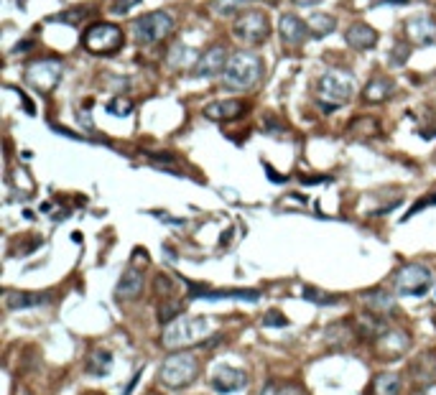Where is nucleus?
Returning <instances> with one entry per match:
<instances>
[{"label": "nucleus", "mask_w": 436, "mask_h": 395, "mask_svg": "<svg viewBox=\"0 0 436 395\" xmlns=\"http://www.w3.org/2000/svg\"><path fill=\"white\" fill-rule=\"evenodd\" d=\"M355 92V79L347 72L332 69L319 77V95L329 99V105H342L347 102Z\"/></svg>", "instance_id": "8"}, {"label": "nucleus", "mask_w": 436, "mask_h": 395, "mask_svg": "<svg viewBox=\"0 0 436 395\" xmlns=\"http://www.w3.org/2000/svg\"><path fill=\"white\" fill-rule=\"evenodd\" d=\"M385 3H408V0H385Z\"/></svg>", "instance_id": "35"}, {"label": "nucleus", "mask_w": 436, "mask_h": 395, "mask_svg": "<svg viewBox=\"0 0 436 395\" xmlns=\"http://www.w3.org/2000/svg\"><path fill=\"white\" fill-rule=\"evenodd\" d=\"M398 388H400L398 375H393V372H380L373 380L370 390H365V395H396Z\"/></svg>", "instance_id": "19"}, {"label": "nucleus", "mask_w": 436, "mask_h": 395, "mask_svg": "<svg viewBox=\"0 0 436 395\" xmlns=\"http://www.w3.org/2000/svg\"><path fill=\"white\" fill-rule=\"evenodd\" d=\"M306 26H309V31L314 33V36H327V33H332L334 28H337V18L327 16V13H311L306 18Z\"/></svg>", "instance_id": "20"}, {"label": "nucleus", "mask_w": 436, "mask_h": 395, "mask_svg": "<svg viewBox=\"0 0 436 395\" xmlns=\"http://www.w3.org/2000/svg\"><path fill=\"white\" fill-rule=\"evenodd\" d=\"M186 51H192V49H186V46H174L169 51V64L174 66V69H181V66L186 64Z\"/></svg>", "instance_id": "25"}, {"label": "nucleus", "mask_w": 436, "mask_h": 395, "mask_svg": "<svg viewBox=\"0 0 436 395\" xmlns=\"http://www.w3.org/2000/svg\"><path fill=\"white\" fill-rule=\"evenodd\" d=\"M18 95H20V102L26 105V112H28V115H33V112H36V107H33V102H31V99H28L23 92H18Z\"/></svg>", "instance_id": "31"}, {"label": "nucleus", "mask_w": 436, "mask_h": 395, "mask_svg": "<svg viewBox=\"0 0 436 395\" xmlns=\"http://www.w3.org/2000/svg\"><path fill=\"white\" fill-rule=\"evenodd\" d=\"M248 110V105L242 99H217V102H209L204 107V115L209 120H238L242 112Z\"/></svg>", "instance_id": "14"}, {"label": "nucleus", "mask_w": 436, "mask_h": 395, "mask_svg": "<svg viewBox=\"0 0 436 395\" xmlns=\"http://www.w3.org/2000/svg\"><path fill=\"white\" fill-rule=\"evenodd\" d=\"M18 3H26V0H18Z\"/></svg>", "instance_id": "36"}, {"label": "nucleus", "mask_w": 436, "mask_h": 395, "mask_svg": "<svg viewBox=\"0 0 436 395\" xmlns=\"http://www.w3.org/2000/svg\"><path fill=\"white\" fill-rule=\"evenodd\" d=\"M263 74V59L253 51H235L222 72V87L230 92H245L258 84Z\"/></svg>", "instance_id": "1"}, {"label": "nucleus", "mask_w": 436, "mask_h": 395, "mask_svg": "<svg viewBox=\"0 0 436 395\" xmlns=\"http://www.w3.org/2000/svg\"><path fill=\"white\" fill-rule=\"evenodd\" d=\"M406 39L416 46H426L436 41V20L429 13H416L406 20Z\"/></svg>", "instance_id": "10"}, {"label": "nucleus", "mask_w": 436, "mask_h": 395, "mask_svg": "<svg viewBox=\"0 0 436 395\" xmlns=\"http://www.w3.org/2000/svg\"><path fill=\"white\" fill-rule=\"evenodd\" d=\"M143 291V273L138 268H128L118 283V298H136Z\"/></svg>", "instance_id": "17"}, {"label": "nucleus", "mask_w": 436, "mask_h": 395, "mask_svg": "<svg viewBox=\"0 0 436 395\" xmlns=\"http://www.w3.org/2000/svg\"><path fill=\"white\" fill-rule=\"evenodd\" d=\"M230 61V51L222 43H215L209 51L199 56V61L194 64V77H215L219 72H225V66Z\"/></svg>", "instance_id": "11"}, {"label": "nucleus", "mask_w": 436, "mask_h": 395, "mask_svg": "<svg viewBox=\"0 0 436 395\" xmlns=\"http://www.w3.org/2000/svg\"><path fill=\"white\" fill-rule=\"evenodd\" d=\"M344 41H347V46L355 49V51H367L377 43V31L367 23H355L344 31Z\"/></svg>", "instance_id": "13"}, {"label": "nucleus", "mask_w": 436, "mask_h": 395, "mask_svg": "<svg viewBox=\"0 0 436 395\" xmlns=\"http://www.w3.org/2000/svg\"><path fill=\"white\" fill-rule=\"evenodd\" d=\"M181 311H178V303H169V306H161V311H159V319L166 324V321H171L174 316H178Z\"/></svg>", "instance_id": "27"}, {"label": "nucleus", "mask_w": 436, "mask_h": 395, "mask_svg": "<svg viewBox=\"0 0 436 395\" xmlns=\"http://www.w3.org/2000/svg\"><path fill=\"white\" fill-rule=\"evenodd\" d=\"M367 303H370V306H375V309H393V298L388 296L385 291H373V293H367Z\"/></svg>", "instance_id": "22"}, {"label": "nucleus", "mask_w": 436, "mask_h": 395, "mask_svg": "<svg viewBox=\"0 0 436 395\" xmlns=\"http://www.w3.org/2000/svg\"><path fill=\"white\" fill-rule=\"evenodd\" d=\"M265 171H268V176H271V178H273V181H283V176H278V174L273 171V168H271V166H265Z\"/></svg>", "instance_id": "32"}, {"label": "nucleus", "mask_w": 436, "mask_h": 395, "mask_svg": "<svg viewBox=\"0 0 436 395\" xmlns=\"http://www.w3.org/2000/svg\"><path fill=\"white\" fill-rule=\"evenodd\" d=\"M89 13H92V10H87V8H74V10H69V13L57 16L54 20H64V23H82Z\"/></svg>", "instance_id": "24"}, {"label": "nucleus", "mask_w": 436, "mask_h": 395, "mask_svg": "<svg viewBox=\"0 0 436 395\" xmlns=\"http://www.w3.org/2000/svg\"><path fill=\"white\" fill-rule=\"evenodd\" d=\"M49 293H23V291H10L5 296V306L10 311L16 309H28V306H39V303H46Z\"/></svg>", "instance_id": "18"}, {"label": "nucleus", "mask_w": 436, "mask_h": 395, "mask_svg": "<svg viewBox=\"0 0 436 395\" xmlns=\"http://www.w3.org/2000/svg\"><path fill=\"white\" fill-rule=\"evenodd\" d=\"M393 89H396V82L390 77H373L370 82L365 84V102H383V99H388L390 95H393Z\"/></svg>", "instance_id": "15"}, {"label": "nucleus", "mask_w": 436, "mask_h": 395, "mask_svg": "<svg viewBox=\"0 0 436 395\" xmlns=\"http://www.w3.org/2000/svg\"><path fill=\"white\" fill-rule=\"evenodd\" d=\"M431 283H434V276L423 265H406L396 276V288L398 293H406V296H423L431 288Z\"/></svg>", "instance_id": "9"}, {"label": "nucleus", "mask_w": 436, "mask_h": 395, "mask_svg": "<svg viewBox=\"0 0 436 395\" xmlns=\"http://www.w3.org/2000/svg\"><path fill=\"white\" fill-rule=\"evenodd\" d=\"M265 326H286V316H281V314H268L265 316Z\"/></svg>", "instance_id": "30"}, {"label": "nucleus", "mask_w": 436, "mask_h": 395, "mask_svg": "<svg viewBox=\"0 0 436 395\" xmlns=\"http://www.w3.org/2000/svg\"><path fill=\"white\" fill-rule=\"evenodd\" d=\"M431 204H436V194H431V197H423V199H418L416 204H413L411 209H408V214H406V219L408 217H413V214H416L418 209H423V207H431Z\"/></svg>", "instance_id": "28"}, {"label": "nucleus", "mask_w": 436, "mask_h": 395, "mask_svg": "<svg viewBox=\"0 0 436 395\" xmlns=\"http://www.w3.org/2000/svg\"><path fill=\"white\" fill-rule=\"evenodd\" d=\"M253 3V0H212L209 3V10H215L217 16H235V13H240V10H245Z\"/></svg>", "instance_id": "21"}, {"label": "nucleus", "mask_w": 436, "mask_h": 395, "mask_svg": "<svg viewBox=\"0 0 436 395\" xmlns=\"http://www.w3.org/2000/svg\"><path fill=\"white\" fill-rule=\"evenodd\" d=\"M296 5H317V3H321V0H294Z\"/></svg>", "instance_id": "33"}, {"label": "nucleus", "mask_w": 436, "mask_h": 395, "mask_svg": "<svg viewBox=\"0 0 436 395\" xmlns=\"http://www.w3.org/2000/svg\"><path fill=\"white\" fill-rule=\"evenodd\" d=\"M138 3H140V0H115V3H113V13L122 16V13H128V10L133 5H138Z\"/></svg>", "instance_id": "29"}, {"label": "nucleus", "mask_w": 436, "mask_h": 395, "mask_svg": "<svg viewBox=\"0 0 436 395\" xmlns=\"http://www.w3.org/2000/svg\"><path fill=\"white\" fill-rule=\"evenodd\" d=\"M125 36L115 23H92L82 33V46L89 54H115Z\"/></svg>", "instance_id": "3"}, {"label": "nucleus", "mask_w": 436, "mask_h": 395, "mask_svg": "<svg viewBox=\"0 0 436 395\" xmlns=\"http://www.w3.org/2000/svg\"><path fill=\"white\" fill-rule=\"evenodd\" d=\"M278 395H294V390H281V393H278Z\"/></svg>", "instance_id": "34"}, {"label": "nucleus", "mask_w": 436, "mask_h": 395, "mask_svg": "<svg viewBox=\"0 0 436 395\" xmlns=\"http://www.w3.org/2000/svg\"><path fill=\"white\" fill-rule=\"evenodd\" d=\"M61 72H64L61 59H57V56H46V59L33 61L26 69V82L36 89V92L49 95L61 82Z\"/></svg>", "instance_id": "5"}, {"label": "nucleus", "mask_w": 436, "mask_h": 395, "mask_svg": "<svg viewBox=\"0 0 436 395\" xmlns=\"http://www.w3.org/2000/svg\"><path fill=\"white\" fill-rule=\"evenodd\" d=\"M197 370H199L197 357H192L189 352H176L166 357L161 367V382L166 388H184L197 377Z\"/></svg>", "instance_id": "4"}, {"label": "nucleus", "mask_w": 436, "mask_h": 395, "mask_svg": "<svg viewBox=\"0 0 436 395\" xmlns=\"http://www.w3.org/2000/svg\"><path fill=\"white\" fill-rule=\"evenodd\" d=\"M204 334H207V321L202 316H197V319H178L176 324L169 326V332L163 334V344L169 349L189 347V344L199 342Z\"/></svg>", "instance_id": "7"}, {"label": "nucleus", "mask_w": 436, "mask_h": 395, "mask_svg": "<svg viewBox=\"0 0 436 395\" xmlns=\"http://www.w3.org/2000/svg\"><path fill=\"white\" fill-rule=\"evenodd\" d=\"M133 110V102L130 99H122V97H115L107 102V112H113V115H130Z\"/></svg>", "instance_id": "23"}, {"label": "nucleus", "mask_w": 436, "mask_h": 395, "mask_svg": "<svg viewBox=\"0 0 436 395\" xmlns=\"http://www.w3.org/2000/svg\"><path fill=\"white\" fill-rule=\"evenodd\" d=\"M245 375L240 370H227V367H222L215 377H212V385H215L219 393H235V390H240L245 388Z\"/></svg>", "instance_id": "16"}, {"label": "nucleus", "mask_w": 436, "mask_h": 395, "mask_svg": "<svg viewBox=\"0 0 436 395\" xmlns=\"http://www.w3.org/2000/svg\"><path fill=\"white\" fill-rule=\"evenodd\" d=\"M174 16L169 10H151L140 18L133 20V39H136L140 46H151V43H159L161 39H166L174 31Z\"/></svg>", "instance_id": "2"}, {"label": "nucleus", "mask_w": 436, "mask_h": 395, "mask_svg": "<svg viewBox=\"0 0 436 395\" xmlns=\"http://www.w3.org/2000/svg\"><path fill=\"white\" fill-rule=\"evenodd\" d=\"M278 31H281V39L286 46H301L306 41V33H309V26L306 20H301L296 16H281V23H278Z\"/></svg>", "instance_id": "12"}, {"label": "nucleus", "mask_w": 436, "mask_h": 395, "mask_svg": "<svg viewBox=\"0 0 436 395\" xmlns=\"http://www.w3.org/2000/svg\"><path fill=\"white\" fill-rule=\"evenodd\" d=\"M232 33H235V39H240L248 46H258V43H263L271 36V23H268V16L263 10H245L235 20Z\"/></svg>", "instance_id": "6"}, {"label": "nucleus", "mask_w": 436, "mask_h": 395, "mask_svg": "<svg viewBox=\"0 0 436 395\" xmlns=\"http://www.w3.org/2000/svg\"><path fill=\"white\" fill-rule=\"evenodd\" d=\"M304 298H309V301H317V303H337V301H339V298L324 296V293H317L314 288H304Z\"/></svg>", "instance_id": "26"}]
</instances>
